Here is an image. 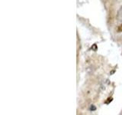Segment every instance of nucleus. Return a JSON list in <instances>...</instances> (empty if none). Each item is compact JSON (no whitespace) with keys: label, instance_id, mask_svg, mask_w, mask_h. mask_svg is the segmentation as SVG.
Instances as JSON below:
<instances>
[{"label":"nucleus","instance_id":"3","mask_svg":"<svg viewBox=\"0 0 122 115\" xmlns=\"http://www.w3.org/2000/svg\"><path fill=\"white\" fill-rule=\"evenodd\" d=\"M95 109H96V108H95V107H93V105H92V107H90V110H95Z\"/></svg>","mask_w":122,"mask_h":115},{"label":"nucleus","instance_id":"1","mask_svg":"<svg viewBox=\"0 0 122 115\" xmlns=\"http://www.w3.org/2000/svg\"><path fill=\"white\" fill-rule=\"evenodd\" d=\"M117 32H122V24L117 26Z\"/></svg>","mask_w":122,"mask_h":115},{"label":"nucleus","instance_id":"4","mask_svg":"<svg viewBox=\"0 0 122 115\" xmlns=\"http://www.w3.org/2000/svg\"><path fill=\"white\" fill-rule=\"evenodd\" d=\"M121 11H122V6L121 7Z\"/></svg>","mask_w":122,"mask_h":115},{"label":"nucleus","instance_id":"2","mask_svg":"<svg viewBox=\"0 0 122 115\" xmlns=\"http://www.w3.org/2000/svg\"><path fill=\"white\" fill-rule=\"evenodd\" d=\"M92 48L94 51H96V50H97V46H96V45H94L93 47H92Z\"/></svg>","mask_w":122,"mask_h":115}]
</instances>
